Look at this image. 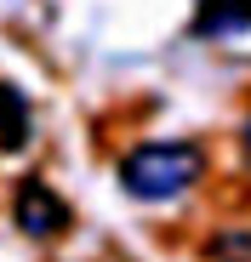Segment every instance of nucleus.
I'll list each match as a JSON object with an SVG mask.
<instances>
[{
    "instance_id": "f257e3e1",
    "label": "nucleus",
    "mask_w": 251,
    "mask_h": 262,
    "mask_svg": "<svg viewBox=\"0 0 251 262\" xmlns=\"http://www.w3.org/2000/svg\"><path fill=\"white\" fill-rule=\"evenodd\" d=\"M205 171V154L200 143H143L120 160V183L132 200H177L194 188V177Z\"/></svg>"
},
{
    "instance_id": "f03ea898",
    "label": "nucleus",
    "mask_w": 251,
    "mask_h": 262,
    "mask_svg": "<svg viewBox=\"0 0 251 262\" xmlns=\"http://www.w3.org/2000/svg\"><path fill=\"white\" fill-rule=\"evenodd\" d=\"M17 223H23V234H34V239H52V234H63V223H69V205L40 183V177H29V183L17 188Z\"/></svg>"
},
{
    "instance_id": "7ed1b4c3",
    "label": "nucleus",
    "mask_w": 251,
    "mask_h": 262,
    "mask_svg": "<svg viewBox=\"0 0 251 262\" xmlns=\"http://www.w3.org/2000/svg\"><path fill=\"white\" fill-rule=\"evenodd\" d=\"M251 29V0H200L194 12V34L217 40V34H245Z\"/></svg>"
},
{
    "instance_id": "20e7f679",
    "label": "nucleus",
    "mask_w": 251,
    "mask_h": 262,
    "mask_svg": "<svg viewBox=\"0 0 251 262\" xmlns=\"http://www.w3.org/2000/svg\"><path fill=\"white\" fill-rule=\"evenodd\" d=\"M29 143V103L17 85H0V148H23Z\"/></svg>"
},
{
    "instance_id": "39448f33",
    "label": "nucleus",
    "mask_w": 251,
    "mask_h": 262,
    "mask_svg": "<svg viewBox=\"0 0 251 262\" xmlns=\"http://www.w3.org/2000/svg\"><path fill=\"white\" fill-rule=\"evenodd\" d=\"M245 165H251V120H245Z\"/></svg>"
}]
</instances>
